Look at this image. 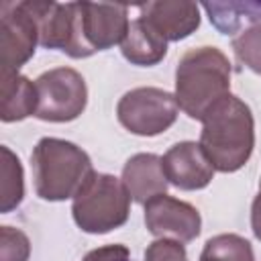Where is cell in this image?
Masks as SVG:
<instances>
[{"instance_id":"3","label":"cell","mask_w":261,"mask_h":261,"mask_svg":"<svg viewBox=\"0 0 261 261\" xmlns=\"http://www.w3.org/2000/svg\"><path fill=\"white\" fill-rule=\"evenodd\" d=\"M35 194L45 202L73 198L86 177L94 171L90 155L71 141L43 137L31 153Z\"/></svg>"},{"instance_id":"12","label":"cell","mask_w":261,"mask_h":261,"mask_svg":"<svg viewBox=\"0 0 261 261\" xmlns=\"http://www.w3.org/2000/svg\"><path fill=\"white\" fill-rule=\"evenodd\" d=\"M39 29V45L69 55L73 45V2L24 0Z\"/></svg>"},{"instance_id":"14","label":"cell","mask_w":261,"mask_h":261,"mask_svg":"<svg viewBox=\"0 0 261 261\" xmlns=\"http://www.w3.org/2000/svg\"><path fill=\"white\" fill-rule=\"evenodd\" d=\"M39 104L37 86L18 71H0V120L18 122L35 116Z\"/></svg>"},{"instance_id":"22","label":"cell","mask_w":261,"mask_h":261,"mask_svg":"<svg viewBox=\"0 0 261 261\" xmlns=\"http://www.w3.org/2000/svg\"><path fill=\"white\" fill-rule=\"evenodd\" d=\"M82 261H133V259H130V251L126 245L112 243V245L92 249L90 253L84 255Z\"/></svg>"},{"instance_id":"19","label":"cell","mask_w":261,"mask_h":261,"mask_svg":"<svg viewBox=\"0 0 261 261\" xmlns=\"http://www.w3.org/2000/svg\"><path fill=\"white\" fill-rule=\"evenodd\" d=\"M232 51L239 63L261 75V22L241 31L232 39Z\"/></svg>"},{"instance_id":"24","label":"cell","mask_w":261,"mask_h":261,"mask_svg":"<svg viewBox=\"0 0 261 261\" xmlns=\"http://www.w3.org/2000/svg\"><path fill=\"white\" fill-rule=\"evenodd\" d=\"M259 196H261V177H259Z\"/></svg>"},{"instance_id":"13","label":"cell","mask_w":261,"mask_h":261,"mask_svg":"<svg viewBox=\"0 0 261 261\" xmlns=\"http://www.w3.org/2000/svg\"><path fill=\"white\" fill-rule=\"evenodd\" d=\"M122 184L126 186L133 202L147 204L151 198L167 192V177L163 173L161 157L155 153H137L122 165Z\"/></svg>"},{"instance_id":"8","label":"cell","mask_w":261,"mask_h":261,"mask_svg":"<svg viewBox=\"0 0 261 261\" xmlns=\"http://www.w3.org/2000/svg\"><path fill=\"white\" fill-rule=\"evenodd\" d=\"M39 45V29L24 0L0 4V53L2 69L18 71Z\"/></svg>"},{"instance_id":"11","label":"cell","mask_w":261,"mask_h":261,"mask_svg":"<svg viewBox=\"0 0 261 261\" xmlns=\"http://www.w3.org/2000/svg\"><path fill=\"white\" fill-rule=\"evenodd\" d=\"M143 16L167 43L184 41L200 27V6L190 0H161L139 4Z\"/></svg>"},{"instance_id":"1","label":"cell","mask_w":261,"mask_h":261,"mask_svg":"<svg viewBox=\"0 0 261 261\" xmlns=\"http://www.w3.org/2000/svg\"><path fill=\"white\" fill-rule=\"evenodd\" d=\"M200 147L220 173H234L249 161L255 149V118L239 96L220 98L200 120Z\"/></svg>"},{"instance_id":"21","label":"cell","mask_w":261,"mask_h":261,"mask_svg":"<svg viewBox=\"0 0 261 261\" xmlns=\"http://www.w3.org/2000/svg\"><path fill=\"white\" fill-rule=\"evenodd\" d=\"M145 261H188L184 243L171 239H155L145 249Z\"/></svg>"},{"instance_id":"16","label":"cell","mask_w":261,"mask_h":261,"mask_svg":"<svg viewBox=\"0 0 261 261\" xmlns=\"http://www.w3.org/2000/svg\"><path fill=\"white\" fill-rule=\"evenodd\" d=\"M212 27L226 37H237L241 31L261 22V2H204Z\"/></svg>"},{"instance_id":"7","label":"cell","mask_w":261,"mask_h":261,"mask_svg":"<svg viewBox=\"0 0 261 261\" xmlns=\"http://www.w3.org/2000/svg\"><path fill=\"white\" fill-rule=\"evenodd\" d=\"M37 112L35 116L45 122L75 120L88 104V86L80 71L73 67H53L43 71L37 80Z\"/></svg>"},{"instance_id":"5","label":"cell","mask_w":261,"mask_h":261,"mask_svg":"<svg viewBox=\"0 0 261 261\" xmlns=\"http://www.w3.org/2000/svg\"><path fill=\"white\" fill-rule=\"evenodd\" d=\"M128 6L106 2H73V45L69 57L86 59L120 45L128 33Z\"/></svg>"},{"instance_id":"23","label":"cell","mask_w":261,"mask_h":261,"mask_svg":"<svg viewBox=\"0 0 261 261\" xmlns=\"http://www.w3.org/2000/svg\"><path fill=\"white\" fill-rule=\"evenodd\" d=\"M251 230L257 241H261V196L257 194L251 204Z\"/></svg>"},{"instance_id":"20","label":"cell","mask_w":261,"mask_h":261,"mask_svg":"<svg viewBox=\"0 0 261 261\" xmlns=\"http://www.w3.org/2000/svg\"><path fill=\"white\" fill-rule=\"evenodd\" d=\"M31 241L14 226H0V261H29Z\"/></svg>"},{"instance_id":"10","label":"cell","mask_w":261,"mask_h":261,"mask_svg":"<svg viewBox=\"0 0 261 261\" xmlns=\"http://www.w3.org/2000/svg\"><path fill=\"white\" fill-rule=\"evenodd\" d=\"M161 165L167 181L184 192L204 190L216 171L196 141H179L171 145L161 157Z\"/></svg>"},{"instance_id":"9","label":"cell","mask_w":261,"mask_h":261,"mask_svg":"<svg viewBox=\"0 0 261 261\" xmlns=\"http://www.w3.org/2000/svg\"><path fill=\"white\" fill-rule=\"evenodd\" d=\"M145 226L157 239L190 243L202 230V216L190 202L159 194L145 204Z\"/></svg>"},{"instance_id":"15","label":"cell","mask_w":261,"mask_h":261,"mask_svg":"<svg viewBox=\"0 0 261 261\" xmlns=\"http://www.w3.org/2000/svg\"><path fill=\"white\" fill-rule=\"evenodd\" d=\"M120 53L133 65L151 67L167 55V41L143 16H137L130 20L128 33L120 43Z\"/></svg>"},{"instance_id":"17","label":"cell","mask_w":261,"mask_h":261,"mask_svg":"<svg viewBox=\"0 0 261 261\" xmlns=\"http://www.w3.org/2000/svg\"><path fill=\"white\" fill-rule=\"evenodd\" d=\"M0 155V212L8 214L18 208L24 198V171L18 155L12 153L10 147L2 145Z\"/></svg>"},{"instance_id":"6","label":"cell","mask_w":261,"mask_h":261,"mask_svg":"<svg viewBox=\"0 0 261 261\" xmlns=\"http://www.w3.org/2000/svg\"><path fill=\"white\" fill-rule=\"evenodd\" d=\"M179 114L175 96L167 90L141 86L133 88L116 104L118 122L133 135L157 137L165 133Z\"/></svg>"},{"instance_id":"18","label":"cell","mask_w":261,"mask_h":261,"mask_svg":"<svg viewBox=\"0 0 261 261\" xmlns=\"http://www.w3.org/2000/svg\"><path fill=\"white\" fill-rule=\"evenodd\" d=\"M198 261H255V255L245 237L222 232L206 241Z\"/></svg>"},{"instance_id":"4","label":"cell","mask_w":261,"mask_h":261,"mask_svg":"<svg viewBox=\"0 0 261 261\" xmlns=\"http://www.w3.org/2000/svg\"><path fill=\"white\" fill-rule=\"evenodd\" d=\"M130 200L120 177L94 169L71 198V216L84 232L106 234L128 220Z\"/></svg>"},{"instance_id":"2","label":"cell","mask_w":261,"mask_h":261,"mask_svg":"<svg viewBox=\"0 0 261 261\" xmlns=\"http://www.w3.org/2000/svg\"><path fill=\"white\" fill-rule=\"evenodd\" d=\"M230 61L218 47L202 45L186 51L175 67L173 96L179 110L202 120L220 98L230 94Z\"/></svg>"}]
</instances>
